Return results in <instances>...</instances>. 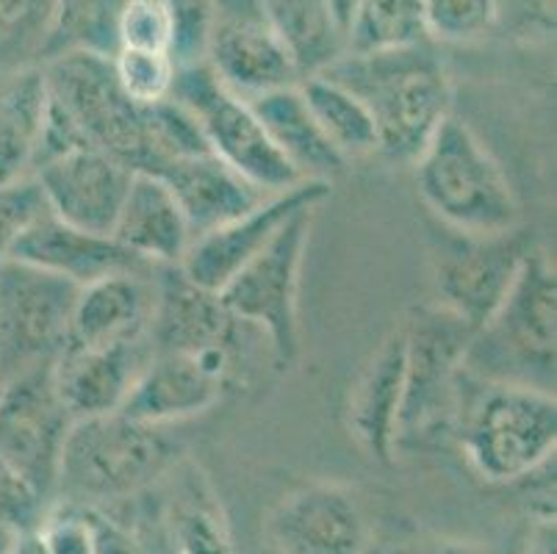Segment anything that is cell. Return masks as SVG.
Segmentation results:
<instances>
[{
    "label": "cell",
    "mask_w": 557,
    "mask_h": 554,
    "mask_svg": "<svg viewBox=\"0 0 557 554\" xmlns=\"http://www.w3.org/2000/svg\"><path fill=\"white\" fill-rule=\"evenodd\" d=\"M472 380L474 391H460L455 427L474 475L505 485L555 460L557 403L552 391Z\"/></svg>",
    "instance_id": "cell-4"
},
{
    "label": "cell",
    "mask_w": 557,
    "mask_h": 554,
    "mask_svg": "<svg viewBox=\"0 0 557 554\" xmlns=\"http://www.w3.org/2000/svg\"><path fill=\"white\" fill-rule=\"evenodd\" d=\"M114 73L123 91L136 106L161 103L172 95L178 64L170 53H150V50L120 48L111 56Z\"/></svg>",
    "instance_id": "cell-35"
},
{
    "label": "cell",
    "mask_w": 557,
    "mask_h": 554,
    "mask_svg": "<svg viewBox=\"0 0 557 554\" xmlns=\"http://www.w3.org/2000/svg\"><path fill=\"white\" fill-rule=\"evenodd\" d=\"M327 3H331L333 20H336L338 30H342V37H344V28H347L349 14H352V9H356L358 0H327Z\"/></svg>",
    "instance_id": "cell-47"
},
{
    "label": "cell",
    "mask_w": 557,
    "mask_h": 554,
    "mask_svg": "<svg viewBox=\"0 0 557 554\" xmlns=\"http://www.w3.org/2000/svg\"><path fill=\"white\" fill-rule=\"evenodd\" d=\"M95 554H148L141 538L120 521L109 518L106 510H95Z\"/></svg>",
    "instance_id": "cell-42"
},
{
    "label": "cell",
    "mask_w": 557,
    "mask_h": 554,
    "mask_svg": "<svg viewBox=\"0 0 557 554\" xmlns=\"http://www.w3.org/2000/svg\"><path fill=\"white\" fill-rule=\"evenodd\" d=\"M48 114L42 64L0 75V183L32 175Z\"/></svg>",
    "instance_id": "cell-27"
},
{
    "label": "cell",
    "mask_w": 557,
    "mask_h": 554,
    "mask_svg": "<svg viewBox=\"0 0 557 554\" xmlns=\"http://www.w3.org/2000/svg\"><path fill=\"white\" fill-rule=\"evenodd\" d=\"M297 89L311 109L313 120L319 122V128L325 131L331 145L344 159H361L377 152V128L372 114L347 86L322 73H313L306 75Z\"/></svg>",
    "instance_id": "cell-29"
},
{
    "label": "cell",
    "mask_w": 557,
    "mask_h": 554,
    "mask_svg": "<svg viewBox=\"0 0 557 554\" xmlns=\"http://www.w3.org/2000/svg\"><path fill=\"white\" fill-rule=\"evenodd\" d=\"M272 535L286 554H367L369 543L356 494L336 482L295 491L272 516Z\"/></svg>",
    "instance_id": "cell-17"
},
{
    "label": "cell",
    "mask_w": 557,
    "mask_h": 554,
    "mask_svg": "<svg viewBox=\"0 0 557 554\" xmlns=\"http://www.w3.org/2000/svg\"><path fill=\"white\" fill-rule=\"evenodd\" d=\"M422 14L428 39L463 45L496 28L499 0H422Z\"/></svg>",
    "instance_id": "cell-34"
},
{
    "label": "cell",
    "mask_w": 557,
    "mask_h": 554,
    "mask_svg": "<svg viewBox=\"0 0 557 554\" xmlns=\"http://www.w3.org/2000/svg\"><path fill=\"white\" fill-rule=\"evenodd\" d=\"M48 507V502L0 457V527L12 532L34 530Z\"/></svg>",
    "instance_id": "cell-40"
},
{
    "label": "cell",
    "mask_w": 557,
    "mask_h": 554,
    "mask_svg": "<svg viewBox=\"0 0 557 554\" xmlns=\"http://www.w3.org/2000/svg\"><path fill=\"white\" fill-rule=\"evenodd\" d=\"M505 30L521 39L555 37V0H505L499 7V20Z\"/></svg>",
    "instance_id": "cell-41"
},
{
    "label": "cell",
    "mask_w": 557,
    "mask_h": 554,
    "mask_svg": "<svg viewBox=\"0 0 557 554\" xmlns=\"http://www.w3.org/2000/svg\"><path fill=\"white\" fill-rule=\"evenodd\" d=\"M14 532L7 530V527H0V554H7L9 552V543H12Z\"/></svg>",
    "instance_id": "cell-48"
},
{
    "label": "cell",
    "mask_w": 557,
    "mask_h": 554,
    "mask_svg": "<svg viewBox=\"0 0 557 554\" xmlns=\"http://www.w3.org/2000/svg\"><path fill=\"white\" fill-rule=\"evenodd\" d=\"M181 460V441L166 427L141 424L120 410L78 419L64 441L53 500L103 510L150 491Z\"/></svg>",
    "instance_id": "cell-2"
},
{
    "label": "cell",
    "mask_w": 557,
    "mask_h": 554,
    "mask_svg": "<svg viewBox=\"0 0 557 554\" xmlns=\"http://www.w3.org/2000/svg\"><path fill=\"white\" fill-rule=\"evenodd\" d=\"M322 75L347 86L367 106L377 128V152L388 161L413 164L453 114V81L430 45L342 53Z\"/></svg>",
    "instance_id": "cell-1"
},
{
    "label": "cell",
    "mask_w": 557,
    "mask_h": 554,
    "mask_svg": "<svg viewBox=\"0 0 557 554\" xmlns=\"http://www.w3.org/2000/svg\"><path fill=\"white\" fill-rule=\"evenodd\" d=\"M128 0H53V25L42 61L73 50L114 56L120 48V14Z\"/></svg>",
    "instance_id": "cell-31"
},
{
    "label": "cell",
    "mask_w": 557,
    "mask_h": 554,
    "mask_svg": "<svg viewBox=\"0 0 557 554\" xmlns=\"http://www.w3.org/2000/svg\"><path fill=\"white\" fill-rule=\"evenodd\" d=\"M405 385L403 324L374 347L361 366L347 403V430L358 450L377 464H392L397 455L399 414Z\"/></svg>",
    "instance_id": "cell-19"
},
{
    "label": "cell",
    "mask_w": 557,
    "mask_h": 554,
    "mask_svg": "<svg viewBox=\"0 0 557 554\" xmlns=\"http://www.w3.org/2000/svg\"><path fill=\"white\" fill-rule=\"evenodd\" d=\"M7 554H50L48 546H45L42 535L39 530H23V532H14L12 543H9V552Z\"/></svg>",
    "instance_id": "cell-44"
},
{
    "label": "cell",
    "mask_w": 557,
    "mask_h": 554,
    "mask_svg": "<svg viewBox=\"0 0 557 554\" xmlns=\"http://www.w3.org/2000/svg\"><path fill=\"white\" fill-rule=\"evenodd\" d=\"M206 64L227 89L247 100L302 81L295 56L272 28L261 0H216Z\"/></svg>",
    "instance_id": "cell-13"
},
{
    "label": "cell",
    "mask_w": 557,
    "mask_h": 554,
    "mask_svg": "<svg viewBox=\"0 0 557 554\" xmlns=\"http://www.w3.org/2000/svg\"><path fill=\"white\" fill-rule=\"evenodd\" d=\"M153 272L111 274L78 288L67 344L114 347V344L148 342L156 303Z\"/></svg>",
    "instance_id": "cell-21"
},
{
    "label": "cell",
    "mask_w": 557,
    "mask_h": 554,
    "mask_svg": "<svg viewBox=\"0 0 557 554\" xmlns=\"http://www.w3.org/2000/svg\"><path fill=\"white\" fill-rule=\"evenodd\" d=\"M161 527L175 554H236L231 525L209 477L195 464L181 460L170 475Z\"/></svg>",
    "instance_id": "cell-26"
},
{
    "label": "cell",
    "mask_w": 557,
    "mask_h": 554,
    "mask_svg": "<svg viewBox=\"0 0 557 554\" xmlns=\"http://www.w3.org/2000/svg\"><path fill=\"white\" fill-rule=\"evenodd\" d=\"M42 73L48 98L75 122L86 145L134 172L145 170V106L125 95L111 56L73 50L42 61Z\"/></svg>",
    "instance_id": "cell-8"
},
{
    "label": "cell",
    "mask_w": 557,
    "mask_h": 554,
    "mask_svg": "<svg viewBox=\"0 0 557 554\" xmlns=\"http://www.w3.org/2000/svg\"><path fill=\"white\" fill-rule=\"evenodd\" d=\"M55 220L89 233H109L123 208L134 170L95 147H81L34 170Z\"/></svg>",
    "instance_id": "cell-15"
},
{
    "label": "cell",
    "mask_w": 557,
    "mask_h": 554,
    "mask_svg": "<svg viewBox=\"0 0 557 554\" xmlns=\"http://www.w3.org/2000/svg\"><path fill=\"white\" fill-rule=\"evenodd\" d=\"M48 211L50 208L34 175L0 183V263L9 261L23 233Z\"/></svg>",
    "instance_id": "cell-36"
},
{
    "label": "cell",
    "mask_w": 557,
    "mask_h": 554,
    "mask_svg": "<svg viewBox=\"0 0 557 554\" xmlns=\"http://www.w3.org/2000/svg\"><path fill=\"white\" fill-rule=\"evenodd\" d=\"M449 233L433 253L435 305L478 333L499 311L535 244L521 227L499 236Z\"/></svg>",
    "instance_id": "cell-12"
},
{
    "label": "cell",
    "mask_w": 557,
    "mask_h": 554,
    "mask_svg": "<svg viewBox=\"0 0 557 554\" xmlns=\"http://www.w3.org/2000/svg\"><path fill=\"white\" fill-rule=\"evenodd\" d=\"M78 286L20 261L0 263V383L53 366L70 342Z\"/></svg>",
    "instance_id": "cell-10"
},
{
    "label": "cell",
    "mask_w": 557,
    "mask_h": 554,
    "mask_svg": "<svg viewBox=\"0 0 557 554\" xmlns=\"http://www.w3.org/2000/svg\"><path fill=\"white\" fill-rule=\"evenodd\" d=\"M428 42L422 0H358L344 28V53L356 56Z\"/></svg>",
    "instance_id": "cell-30"
},
{
    "label": "cell",
    "mask_w": 557,
    "mask_h": 554,
    "mask_svg": "<svg viewBox=\"0 0 557 554\" xmlns=\"http://www.w3.org/2000/svg\"><path fill=\"white\" fill-rule=\"evenodd\" d=\"M408 554H491V552L472 541H458V538H433V541L417 543Z\"/></svg>",
    "instance_id": "cell-43"
},
{
    "label": "cell",
    "mask_w": 557,
    "mask_h": 554,
    "mask_svg": "<svg viewBox=\"0 0 557 554\" xmlns=\"http://www.w3.org/2000/svg\"><path fill=\"white\" fill-rule=\"evenodd\" d=\"M150 175L164 181L166 189L175 195L191 227V238L236 220L256 208L263 197H270L263 189H258L256 183L216 159L214 152L170 161V164L156 167Z\"/></svg>",
    "instance_id": "cell-23"
},
{
    "label": "cell",
    "mask_w": 557,
    "mask_h": 554,
    "mask_svg": "<svg viewBox=\"0 0 557 554\" xmlns=\"http://www.w3.org/2000/svg\"><path fill=\"white\" fill-rule=\"evenodd\" d=\"M37 530L50 554H95L92 507L59 502L45 510Z\"/></svg>",
    "instance_id": "cell-39"
},
{
    "label": "cell",
    "mask_w": 557,
    "mask_h": 554,
    "mask_svg": "<svg viewBox=\"0 0 557 554\" xmlns=\"http://www.w3.org/2000/svg\"><path fill=\"white\" fill-rule=\"evenodd\" d=\"M111 236L150 267H178L191 244V227L166 183L134 172Z\"/></svg>",
    "instance_id": "cell-24"
},
{
    "label": "cell",
    "mask_w": 557,
    "mask_h": 554,
    "mask_svg": "<svg viewBox=\"0 0 557 554\" xmlns=\"http://www.w3.org/2000/svg\"><path fill=\"white\" fill-rule=\"evenodd\" d=\"M250 106L272 145L295 167L302 181L333 183V177L342 175L347 159L331 145L325 131L319 128L297 86L263 91L250 100Z\"/></svg>",
    "instance_id": "cell-25"
},
{
    "label": "cell",
    "mask_w": 557,
    "mask_h": 554,
    "mask_svg": "<svg viewBox=\"0 0 557 554\" xmlns=\"http://www.w3.org/2000/svg\"><path fill=\"white\" fill-rule=\"evenodd\" d=\"M53 0H0V75L42 64Z\"/></svg>",
    "instance_id": "cell-32"
},
{
    "label": "cell",
    "mask_w": 557,
    "mask_h": 554,
    "mask_svg": "<svg viewBox=\"0 0 557 554\" xmlns=\"http://www.w3.org/2000/svg\"><path fill=\"white\" fill-rule=\"evenodd\" d=\"M530 554H557L555 543V518H539L533 532V549Z\"/></svg>",
    "instance_id": "cell-45"
},
{
    "label": "cell",
    "mask_w": 557,
    "mask_h": 554,
    "mask_svg": "<svg viewBox=\"0 0 557 554\" xmlns=\"http://www.w3.org/2000/svg\"><path fill=\"white\" fill-rule=\"evenodd\" d=\"M9 261L59 274L78 288L111 278V274L153 272L156 269L125 250L123 244L109 233L81 231V227L55 220L50 211L23 233Z\"/></svg>",
    "instance_id": "cell-18"
},
{
    "label": "cell",
    "mask_w": 557,
    "mask_h": 554,
    "mask_svg": "<svg viewBox=\"0 0 557 554\" xmlns=\"http://www.w3.org/2000/svg\"><path fill=\"white\" fill-rule=\"evenodd\" d=\"M222 396L225 385L216 383L191 355L150 349L120 414L141 424L170 427L209 414Z\"/></svg>",
    "instance_id": "cell-22"
},
{
    "label": "cell",
    "mask_w": 557,
    "mask_h": 554,
    "mask_svg": "<svg viewBox=\"0 0 557 554\" xmlns=\"http://www.w3.org/2000/svg\"><path fill=\"white\" fill-rule=\"evenodd\" d=\"M172 20V59L178 67L206 61L216 0H164Z\"/></svg>",
    "instance_id": "cell-37"
},
{
    "label": "cell",
    "mask_w": 557,
    "mask_h": 554,
    "mask_svg": "<svg viewBox=\"0 0 557 554\" xmlns=\"http://www.w3.org/2000/svg\"><path fill=\"white\" fill-rule=\"evenodd\" d=\"M317 211L319 208H306L292 217L281 233L216 292L233 317L270 342L272 360L281 369L295 364L300 355V278Z\"/></svg>",
    "instance_id": "cell-7"
},
{
    "label": "cell",
    "mask_w": 557,
    "mask_h": 554,
    "mask_svg": "<svg viewBox=\"0 0 557 554\" xmlns=\"http://www.w3.org/2000/svg\"><path fill=\"white\" fill-rule=\"evenodd\" d=\"M139 538H141V543H145V549H148V554H175L172 552L170 541H166L161 521L156 530H150V535H139Z\"/></svg>",
    "instance_id": "cell-46"
},
{
    "label": "cell",
    "mask_w": 557,
    "mask_h": 554,
    "mask_svg": "<svg viewBox=\"0 0 557 554\" xmlns=\"http://www.w3.org/2000/svg\"><path fill=\"white\" fill-rule=\"evenodd\" d=\"M156 303L148 328L153 353L195 355L216 344H239L250 324L222 305L220 294L197 286L181 267H156Z\"/></svg>",
    "instance_id": "cell-16"
},
{
    "label": "cell",
    "mask_w": 557,
    "mask_h": 554,
    "mask_svg": "<svg viewBox=\"0 0 557 554\" xmlns=\"http://www.w3.org/2000/svg\"><path fill=\"white\" fill-rule=\"evenodd\" d=\"M116 37L120 48L172 56V20L164 0H128L120 14Z\"/></svg>",
    "instance_id": "cell-38"
},
{
    "label": "cell",
    "mask_w": 557,
    "mask_h": 554,
    "mask_svg": "<svg viewBox=\"0 0 557 554\" xmlns=\"http://www.w3.org/2000/svg\"><path fill=\"white\" fill-rule=\"evenodd\" d=\"M557 274L541 247L527 253L499 311L474 333L466 374L494 383L535 385L555 394Z\"/></svg>",
    "instance_id": "cell-5"
},
{
    "label": "cell",
    "mask_w": 557,
    "mask_h": 554,
    "mask_svg": "<svg viewBox=\"0 0 557 554\" xmlns=\"http://www.w3.org/2000/svg\"><path fill=\"white\" fill-rule=\"evenodd\" d=\"M148 358V342L114 344V347H73L67 344L53 364L55 389H59L64 408L75 421L116 414L128 399Z\"/></svg>",
    "instance_id": "cell-20"
},
{
    "label": "cell",
    "mask_w": 557,
    "mask_h": 554,
    "mask_svg": "<svg viewBox=\"0 0 557 554\" xmlns=\"http://www.w3.org/2000/svg\"><path fill=\"white\" fill-rule=\"evenodd\" d=\"M405 385L397 446L455 424L474 330L438 305H422L403 322Z\"/></svg>",
    "instance_id": "cell-6"
},
{
    "label": "cell",
    "mask_w": 557,
    "mask_h": 554,
    "mask_svg": "<svg viewBox=\"0 0 557 554\" xmlns=\"http://www.w3.org/2000/svg\"><path fill=\"white\" fill-rule=\"evenodd\" d=\"M170 98L191 111L216 159L256 183L267 195L302 181L295 167L272 145L250 100L227 89L206 61L178 67Z\"/></svg>",
    "instance_id": "cell-9"
},
{
    "label": "cell",
    "mask_w": 557,
    "mask_h": 554,
    "mask_svg": "<svg viewBox=\"0 0 557 554\" xmlns=\"http://www.w3.org/2000/svg\"><path fill=\"white\" fill-rule=\"evenodd\" d=\"M145 145H148V161L141 172H153L156 167L170 161L211 152L191 111L172 98L145 106Z\"/></svg>",
    "instance_id": "cell-33"
},
{
    "label": "cell",
    "mask_w": 557,
    "mask_h": 554,
    "mask_svg": "<svg viewBox=\"0 0 557 554\" xmlns=\"http://www.w3.org/2000/svg\"><path fill=\"white\" fill-rule=\"evenodd\" d=\"M333 183L300 181L288 189L263 197L256 208L191 238L189 250L181 258L178 267L189 281L209 292H222L233 274H239L258 253L281 233L292 217L306 208H319L331 197Z\"/></svg>",
    "instance_id": "cell-14"
},
{
    "label": "cell",
    "mask_w": 557,
    "mask_h": 554,
    "mask_svg": "<svg viewBox=\"0 0 557 554\" xmlns=\"http://www.w3.org/2000/svg\"><path fill=\"white\" fill-rule=\"evenodd\" d=\"M73 421L55 389L53 366L0 383V457L48 505L55 496L64 441Z\"/></svg>",
    "instance_id": "cell-11"
},
{
    "label": "cell",
    "mask_w": 557,
    "mask_h": 554,
    "mask_svg": "<svg viewBox=\"0 0 557 554\" xmlns=\"http://www.w3.org/2000/svg\"><path fill=\"white\" fill-rule=\"evenodd\" d=\"M410 167L419 197L447 231L499 236L519 227L521 208L503 164L458 116L442 122Z\"/></svg>",
    "instance_id": "cell-3"
},
{
    "label": "cell",
    "mask_w": 557,
    "mask_h": 554,
    "mask_svg": "<svg viewBox=\"0 0 557 554\" xmlns=\"http://www.w3.org/2000/svg\"><path fill=\"white\" fill-rule=\"evenodd\" d=\"M261 7L295 56L302 78L322 73L344 53V37L327 0H261Z\"/></svg>",
    "instance_id": "cell-28"
}]
</instances>
